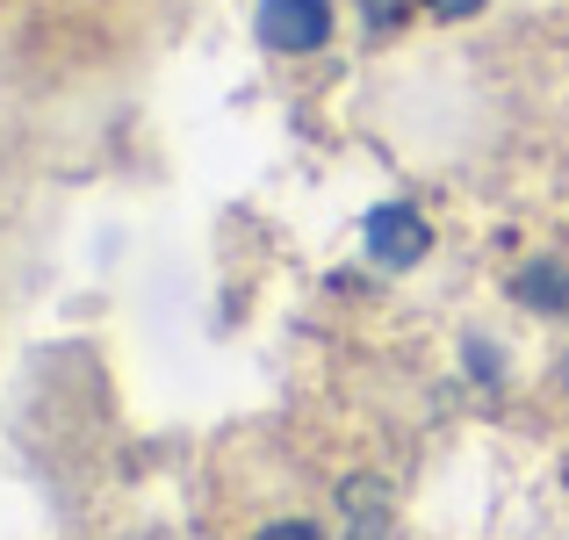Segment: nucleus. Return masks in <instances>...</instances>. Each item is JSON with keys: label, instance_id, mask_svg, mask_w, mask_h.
Returning a JSON list of instances; mask_svg holds the SVG:
<instances>
[{"label": "nucleus", "instance_id": "obj_1", "mask_svg": "<svg viewBox=\"0 0 569 540\" xmlns=\"http://www.w3.org/2000/svg\"><path fill=\"white\" fill-rule=\"evenodd\" d=\"M361 238H368V252H376V267H418L426 260V246H432V231H426V217H418L411 202H382V209H368V223H361Z\"/></svg>", "mask_w": 569, "mask_h": 540}, {"label": "nucleus", "instance_id": "obj_2", "mask_svg": "<svg viewBox=\"0 0 569 540\" xmlns=\"http://www.w3.org/2000/svg\"><path fill=\"white\" fill-rule=\"evenodd\" d=\"M332 37V0H260L267 51H318Z\"/></svg>", "mask_w": 569, "mask_h": 540}, {"label": "nucleus", "instance_id": "obj_3", "mask_svg": "<svg viewBox=\"0 0 569 540\" xmlns=\"http://www.w3.org/2000/svg\"><path fill=\"white\" fill-rule=\"evenodd\" d=\"M519 303H533V310H569V274L556 260H533V267H519Z\"/></svg>", "mask_w": 569, "mask_h": 540}, {"label": "nucleus", "instance_id": "obj_4", "mask_svg": "<svg viewBox=\"0 0 569 540\" xmlns=\"http://www.w3.org/2000/svg\"><path fill=\"white\" fill-rule=\"evenodd\" d=\"M252 540H318V527H303V519H281V527L252 533Z\"/></svg>", "mask_w": 569, "mask_h": 540}, {"label": "nucleus", "instance_id": "obj_5", "mask_svg": "<svg viewBox=\"0 0 569 540\" xmlns=\"http://www.w3.org/2000/svg\"><path fill=\"white\" fill-rule=\"evenodd\" d=\"M432 8H440V14H476L483 0H432Z\"/></svg>", "mask_w": 569, "mask_h": 540}, {"label": "nucleus", "instance_id": "obj_6", "mask_svg": "<svg viewBox=\"0 0 569 540\" xmlns=\"http://www.w3.org/2000/svg\"><path fill=\"white\" fill-rule=\"evenodd\" d=\"M397 8H403V0H368V14H376V22H389Z\"/></svg>", "mask_w": 569, "mask_h": 540}]
</instances>
